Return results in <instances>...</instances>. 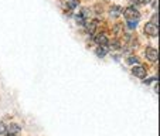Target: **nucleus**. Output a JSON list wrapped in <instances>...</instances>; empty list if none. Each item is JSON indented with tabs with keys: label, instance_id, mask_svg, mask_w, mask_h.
<instances>
[{
	"label": "nucleus",
	"instance_id": "obj_12",
	"mask_svg": "<svg viewBox=\"0 0 160 136\" xmlns=\"http://www.w3.org/2000/svg\"><path fill=\"white\" fill-rule=\"evenodd\" d=\"M111 48H113V50L121 48V43H119V40H112L111 41Z\"/></svg>",
	"mask_w": 160,
	"mask_h": 136
},
{
	"label": "nucleus",
	"instance_id": "obj_17",
	"mask_svg": "<svg viewBox=\"0 0 160 136\" xmlns=\"http://www.w3.org/2000/svg\"><path fill=\"white\" fill-rule=\"evenodd\" d=\"M157 20H159V17H157V12H156L153 16H152V21H150V23H152V24H154V26H157Z\"/></svg>",
	"mask_w": 160,
	"mask_h": 136
},
{
	"label": "nucleus",
	"instance_id": "obj_19",
	"mask_svg": "<svg viewBox=\"0 0 160 136\" xmlns=\"http://www.w3.org/2000/svg\"><path fill=\"white\" fill-rule=\"evenodd\" d=\"M133 2L138 4H148L149 3V0H133Z\"/></svg>",
	"mask_w": 160,
	"mask_h": 136
},
{
	"label": "nucleus",
	"instance_id": "obj_1",
	"mask_svg": "<svg viewBox=\"0 0 160 136\" xmlns=\"http://www.w3.org/2000/svg\"><path fill=\"white\" fill-rule=\"evenodd\" d=\"M123 16H125L126 20H139V17H140L139 12H138L135 7H132V6L126 7V9L123 10Z\"/></svg>",
	"mask_w": 160,
	"mask_h": 136
},
{
	"label": "nucleus",
	"instance_id": "obj_18",
	"mask_svg": "<svg viewBox=\"0 0 160 136\" xmlns=\"http://www.w3.org/2000/svg\"><path fill=\"white\" fill-rule=\"evenodd\" d=\"M128 63H129V64H138V63H139V60H138L136 57H133V55H132V57L128 58Z\"/></svg>",
	"mask_w": 160,
	"mask_h": 136
},
{
	"label": "nucleus",
	"instance_id": "obj_13",
	"mask_svg": "<svg viewBox=\"0 0 160 136\" xmlns=\"http://www.w3.org/2000/svg\"><path fill=\"white\" fill-rule=\"evenodd\" d=\"M128 27L129 28H136L138 27V20H128Z\"/></svg>",
	"mask_w": 160,
	"mask_h": 136
},
{
	"label": "nucleus",
	"instance_id": "obj_20",
	"mask_svg": "<svg viewBox=\"0 0 160 136\" xmlns=\"http://www.w3.org/2000/svg\"><path fill=\"white\" fill-rule=\"evenodd\" d=\"M152 6H153V7H154V9H156V10H157V0H154L153 3H152Z\"/></svg>",
	"mask_w": 160,
	"mask_h": 136
},
{
	"label": "nucleus",
	"instance_id": "obj_4",
	"mask_svg": "<svg viewBox=\"0 0 160 136\" xmlns=\"http://www.w3.org/2000/svg\"><path fill=\"white\" fill-rule=\"evenodd\" d=\"M94 40H95V43H97L98 45H108L109 44V38H108V36H106L105 33L97 34Z\"/></svg>",
	"mask_w": 160,
	"mask_h": 136
},
{
	"label": "nucleus",
	"instance_id": "obj_7",
	"mask_svg": "<svg viewBox=\"0 0 160 136\" xmlns=\"http://www.w3.org/2000/svg\"><path fill=\"white\" fill-rule=\"evenodd\" d=\"M122 12H123V10H122L121 6H111V9H109V16L116 18L122 14Z\"/></svg>",
	"mask_w": 160,
	"mask_h": 136
},
{
	"label": "nucleus",
	"instance_id": "obj_8",
	"mask_svg": "<svg viewBox=\"0 0 160 136\" xmlns=\"http://www.w3.org/2000/svg\"><path fill=\"white\" fill-rule=\"evenodd\" d=\"M97 23L98 21H89V23H85V28H87V31H88V34H95V30H97Z\"/></svg>",
	"mask_w": 160,
	"mask_h": 136
},
{
	"label": "nucleus",
	"instance_id": "obj_14",
	"mask_svg": "<svg viewBox=\"0 0 160 136\" xmlns=\"http://www.w3.org/2000/svg\"><path fill=\"white\" fill-rule=\"evenodd\" d=\"M122 30H123V27H122V24H116L115 27H113V31H115L116 36H119V34H122Z\"/></svg>",
	"mask_w": 160,
	"mask_h": 136
},
{
	"label": "nucleus",
	"instance_id": "obj_11",
	"mask_svg": "<svg viewBox=\"0 0 160 136\" xmlns=\"http://www.w3.org/2000/svg\"><path fill=\"white\" fill-rule=\"evenodd\" d=\"M78 4H79L78 0H68V4H67V6H68V9L72 10V9H75Z\"/></svg>",
	"mask_w": 160,
	"mask_h": 136
},
{
	"label": "nucleus",
	"instance_id": "obj_2",
	"mask_svg": "<svg viewBox=\"0 0 160 136\" xmlns=\"http://www.w3.org/2000/svg\"><path fill=\"white\" fill-rule=\"evenodd\" d=\"M143 31H145L148 36H150V37H157V33H159V30H157V26L152 24V23H146Z\"/></svg>",
	"mask_w": 160,
	"mask_h": 136
},
{
	"label": "nucleus",
	"instance_id": "obj_3",
	"mask_svg": "<svg viewBox=\"0 0 160 136\" xmlns=\"http://www.w3.org/2000/svg\"><path fill=\"white\" fill-rule=\"evenodd\" d=\"M132 74L135 77H138V78H145L146 77V70H145V67L142 65H135L132 68Z\"/></svg>",
	"mask_w": 160,
	"mask_h": 136
},
{
	"label": "nucleus",
	"instance_id": "obj_10",
	"mask_svg": "<svg viewBox=\"0 0 160 136\" xmlns=\"http://www.w3.org/2000/svg\"><path fill=\"white\" fill-rule=\"evenodd\" d=\"M75 21H77V24L84 26L85 23H87V18H84L81 14H79V16H75Z\"/></svg>",
	"mask_w": 160,
	"mask_h": 136
},
{
	"label": "nucleus",
	"instance_id": "obj_21",
	"mask_svg": "<svg viewBox=\"0 0 160 136\" xmlns=\"http://www.w3.org/2000/svg\"><path fill=\"white\" fill-rule=\"evenodd\" d=\"M7 136H16V135H12V133H7Z\"/></svg>",
	"mask_w": 160,
	"mask_h": 136
},
{
	"label": "nucleus",
	"instance_id": "obj_15",
	"mask_svg": "<svg viewBox=\"0 0 160 136\" xmlns=\"http://www.w3.org/2000/svg\"><path fill=\"white\" fill-rule=\"evenodd\" d=\"M81 16H82V17H84V18L89 17V16H91V10H89V9H87V7H84V9H82Z\"/></svg>",
	"mask_w": 160,
	"mask_h": 136
},
{
	"label": "nucleus",
	"instance_id": "obj_9",
	"mask_svg": "<svg viewBox=\"0 0 160 136\" xmlns=\"http://www.w3.org/2000/svg\"><path fill=\"white\" fill-rule=\"evenodd\" d=\"M9 133H12V135H17V133H20V125L10 123L9 125Z\"/></svg>",
	"mask_w": 160,
	"mask_h": 136
},
{
	"label": "nucleus",
	"instance_id": "obj_6",
	"mask_svg": "<svg viewBox=\"0 0 160 136\" xmlns=\"http://www.w3.org/2000/svg\"><path fill=\"white\" fill-rule=\"evenodd\" d=\"M108 51H109L108 45H98L97 50H95V54H97L99 58H103L106 54H108Z\"/></svg>",
	"mask_w": 160,
	"mask_h": 136
},
{
	"label": "nucleus",
	"instance_id": "obj_16",
	"mask_svg": "<svg viewBox=\"0 0 160 136\" xmlns=\"http://www.w3.org/2000/svg\"><path fill=\"white\" fill-rule=\"evenodd\" d=\"M7 132V128H6V125L3 123V122L0 121V135H2V133H6Z\"/></svg>",
	"mask_w": 160,
	"mask_h": 136
},
{
	"label": "nucleus",
	"instance_id": "obj_5",
	"mask_svg": "<svg viewBox=\"0 0 160 136\" xmlns=\"http://www.w3.org/2000/svg\"><path fill=\"white\" fill-rule=\"evenodd\" d=\"M157 55H159V53H157L156 48H153V47L146 48V57H148L149 61H157Z\"/></svg>",
	"mask_w": 160,
	"mask_h": 136
}]
</instances>
